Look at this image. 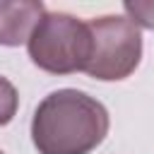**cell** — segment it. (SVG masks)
<instances>
[{
  "label": "cell",
  "mask_w": 154,
  "mask_h": 154,
  "mask_svg": "<svg viewBox=\"0 0 154 154\" xmlns=\"http://www.w3.org/2000/svg\"><path fill=\"white\" fill-rule=\"evenodd\" d=\"M106 106L79 89H58L41 99L31 118L38 154H89L108 135Z\"/></svg>",
  "instance_id": "6da1fadb"
},
{
  "label": "cell",
  "mask_w": 154,
  "mask_h": 154,
  "mask_svg": "<svg viewBox=\"0 0 154 154\" xmlns=\"http://www.w3.org/2000/svg\"><path fill=\"white\" fill-rule=\"evenodd\" d=\"M123 7L137 26L154 29V2H125Z\"/></svg>",
  "instance_id": "8992f818"
},
{
  "label": "cell",
  "mask_w": 154,
  "mask_h": 154,
  "mask_svg": "<svg viewBox=\"0 0 154 154\" xmlns=\"http://www.w3.org/2000/svg\"><path fill=\"white\" fill-rule=\"evenodd\" d=\"M29 58L51 75L84 72L91 58L89 22L67 12H46L26 41Z\"/></svg>",
  "instance_id": "7a4b0ae2"
},
{
  "label": "cell",
  "mask_w": 154,
  "mask_h": 154,
  "mask_svg": "<svg viewBox=\"0 0 154 154\" xmlns=\"http://www.w3.org/2000/svg\"><path fill=\"white\" fill-rule=\"evenodd\" d=\"M0 154H5V152H2V149H0Z\"/></svg>",
  "instance_id": "52a82bcc"
},
{
  "label": "cell",
  "mask_w": 154,
  "mask_h": 154,
  "mask_svg": "<svg viewBox=\"0 0 154 154\" xmlns=\"http://www.w3.org/2000/svg\"><path fill=\"white\" fill-rule=\"evenodd\" d=\"M91 58L84 72L101 82H118L135 72L142 58V34L130 17L103 14L89 22Z\"/></svg>",
  "instance_id": "3957f363"
},
{
  "label": "cell",
  "mask_w": 154,
  "mask_h": 154,
  "mask_svg": "<svg viewBox=\"0 0 154 154\" xmlns=\"http://www.w3.org/2000/svg\"><path fill=\"white\" fill-rule=\"evenodd\" d=\"M19 108V94L7 77H0V125H7Z\"/></svg>",
  "instance_id": "5b68a950"
},
{
  "label": "cell",
  "mask_w": 154,
  "mask_h": 154,
  "mask_svg": "<svg viewBox=\"0 0 154 154\" xmlns=\"http://www.w3.org/2000/svg\"><path fill=\"white\" fill-rule=\"evenodd\" d=\"M41 0H0V46H22L43 19Z\"/></svg>",
  "instance_id": "277c9868"
}]
</instances>
